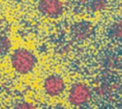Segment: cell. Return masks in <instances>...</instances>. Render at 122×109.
<instances>
[{"mask_svg": "<svg viewBox=\"0 0 122 109\" xmlns=\"http://www.w3.org/2000/svg\"><path fill=\"white\" fill-rule=\"evenodd\" d=\"M111 33L117 39H122V20L114 23L111 28Z\"/></svg>", "mask_w": 122, "mask_h": 109, "instance_id": "cell-8", "label": "cell"}, {"mask_svg": "<svg viewBox=\"0 0 122 109\" xmlns=\"http://www.w3.org/2000/svg\"><path fill=\"white\" fill-rule=\"evenodd\" d=\"M37 10L44 17L55 19L63 14L64 5L61 0H38Z\"/></svg>", "mask_w": 122, "mask_h": 109, "instance_id": "cell-4", "label": "cell"}, {"mask_svg": "<svg viewBox=\"0 0 122 109\" xmlns=\"http://www.w3.org/2000/svg\"><path fill=\"white\" fill-rule=\"evenodd\" d=\"M13 107L18 108V109H32L34 108V105L31 102L27 101V100H19L14 103Z\"/></svg>", "mask_w": 122, "mask_h": 109, "instance_id": "cell-9", "label": "cell"}, {"mask_svg": "<svg viewBox=\"0 0 122 109\" xmlns=\"http://www.w3.org/2000/svg\"><path fill=\"white\" fill-rule=\"evenodd\" d=\"M10 65L19 75L30 74L37 64V58L32 51L27 48H17L10 54Z\"/></svg>", "mask_w": 122, "mask_h": 109, "instance_id": "cell-1", "label": "cell"}, {"mask_svg": "<svg viewBox=\"0 0 122 109\" xmlns=\"http://www.w3.org/2000/svg\"><path fill=\"white\" fill-rule=\"evenodd\" d=\"M10 1H11V2H13V3H22V2H24L25 0H10Z\"/></svg>", "mask_w": 122, "mask_h": 109, "instance_id": "cell-10", "label": "cell"}, {"mask_svg": "<svg viewBox=\"0 0 122 109\" xmlns=\"http://www.w3.org/2000/svg\"><path fill=\"white\" fill-rule=\"evenodd\" d=\"M91 98L92 90L87 84L76 82L71 86L68 95V101L71 105L75 107H82L87 105Z\"/></svg>", "mask_w": 122, "mask_h": 109, "instance_id": "cell-2", "label": "cell"}, {"mask_svg": "<svg viewBox=\"0 0 122 109\" xmlns=\"http://www.w3.org/2000/svg\"><path fill=\"white\" fill-rule=\"evenodd\" d=\"M84 5L88 11L92 12H97L104 9L105 0H85Z\"/></svg>", "mask_w": 122, "mask_h": 109, "instance_id": "cell-7", "label": "cell"}, {"mask_svg": "<svg viewBox=\"0 0 122 109\" xmlns=\"http://www.w3.org/2000/svg\"><path fill=\"white\" fill-rule=\"evenodd\" d=\"M11 50V41L10 37L3 33H0V57L6 56Z\"/></svg>", "mask_w": 122, "mask_h": 109, "instance_id": "cell-6", "label": "cell"}, {"mask_svg": "<svg viewBox=\"0 0 122 109\" xmlns=\"http://www.w3.org/2000/svg\"><path fill=\"white\" fill-rule=\"evenodd\" d=\"M42 87L44 93L47 96L51 98H57L65 92L66 83L61 76L57 74H51L43 80Z\"/></svg>", "mask_w": 122, "mask_h": 109, "instance_id": "cell-3", "label": "cell"}, {"mask_svg": "<svg viewBox=\"0 0 122 109\" xmlns=\"http://www.w3.org/2000/svg\"><path fill=\"white\" fill-rule=\"evenodd\" d=\"M92 32V26L90 22L79 21L71 27V36L75 40H84L88 38Z\"/></svg>", "mask_w": 122, "mask_h": 109, "instance_id": "cell-5", "label": "cell"}]
</instances>
